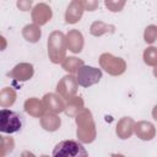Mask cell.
Masks as SVG:
<instances>
[{
  "mask_svg": "<svg viewBox=\"0 0 157 157\" xmlns=\"http://www.w3.org/2000/svg\"><path fill=\"white\" fill-rule=\"evenodd\" d=\"M52 157H88V152L81 142L75 140H64L54 147Z\"/></svg>",
  "mask_w": 157,
  "mask_h": 157,
  "instance_id": "1",
  "label": "cell"
},
{
  "mask_svg": "<svg viewBox=\"0 0 157 157\" xmlns=\"http://www.w3.org/2000/svg\"><path fill=\"white\" fill-rule=\"evenodd\" d=\"M22 118L18 113L11 109H1L0 112V130L5 134H13L21 130Z\"/></svg>",
  "mask_w": 157,
  "mask_h": 157,
  "instance_id": "2",
  "label": "cell"
},
{
  "mask_svg": "<svg viewBox=\"0 0 157 157\" xmlns=\"http://www.w3.org/2000/svg\"><path fill=\"white\" fill-rule=\"evenodd\" d=\"M102 78V71L97 67L83 65L77 71V83L82 87H90Z\"/></svg>",
  "mask_w": 157,
  "mask_h": 157,
  "instance_id": "3",
  "label": "cell"
}]
</instances>
